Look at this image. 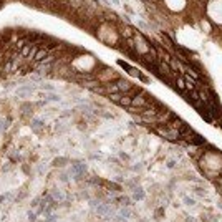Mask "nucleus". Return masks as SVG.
<instances>
[{
	"mask_svg": "<svg viewBox=\"0 0 222 222\" xmlns=\"http://www.w3.org/2000/svg\"><path fill=\"white\" fill-rule=\"evenodd\" d=\"M114 83H116V86H118V90L123 93V95H128V93H130V91L134 88V86L130 83V81H128V80H124V78H118V80L114 81Z\"/></svg>",
	"mask_w": 222,
	"mask_h": 222,
	"instance_id": "nucleus-1",
	"label": "nucleus"
},
{
	"mask_svg": "<svg viewBox=\"0 0 222 222\" xmlns=\"http://www.w3.org/2000/svg\"><path fill=\"white\" fill-rule=\"evenodd\" d=\"M86 169H88V167H86L85 162H77V164L71 166V174L75 176V179H77V181H80L81 176L86 172Z\"/></svg>",
	"mask_w": 222,
	"mask_h": 222,
	"instance_id": "nucleus-2",
	"label": "nucleus"
},
{
	"mask_svg": "<svg viewBox=\"0 0 222 222\" xmlns=\"http://www.w3.org/2000/svg\"><path fill=\"white\" fill-rule=\"evenodd\" d=\"M101 85V81L95 78V80H86V81H81V86L83 88H88V90H93V88H96V86H100Z\"/></svg>",
	"mask_w": 222,
	"mask_h": 222,
	"instance_id": "nucleus-3",
	"label": "nucleus"
},
{
	"mask_svg": "<svg viewBox=\"0 0 222 222\" xmlns=\"http://www.w3.org/2000/svg\"><path fill=\"white\" fill-rule=\"evenodd\" d=\"M46 56H48V50H46V48H38L37 53H35V56H33V60L37 63H40V61H43Z\"/></svg>",
	"mask_w": 222,
	"mask_h": 222,
	"instance_id": "nucleus-4",
	"label": "nucleus"
},
{
	"mask_svg": "<svg viewBox=\"0 0 222 222\" xmlns=\"http://www.w3.org/2000/svg\"><path fill=\"white\" fill-rule=\"evenodd\" d=\"M184 81H186V90H189V91H194L196 90V86H197V83H196V80L194 78H191L189 75H184Z\"/></svg>",
	"mask_w": 222,
	"mask_h": 222,
	"instance_id": "nucleus-5",
	"label": "nucleus"
},
{
	"mask_svg": "<svg viewBox=\"0 0 222 222\" xmlns=\"http://www.w3.org/2000/svg\"><path fill=\"white\" fill-rule=\"evenodd\" d=\"M66 3L71 10H80L85 5V0H66Z\"/></svg>",
	"mask_w": 222,
	"mask_h": 222,
	"instance_id": "nucleus-6",
	"label": "nucleus"
},
{
	"mask_svg": "<svg viewBox=\"0 0 222 222\" xmlns=\"http://www.w3.org/2000/svg\"><path fill=\"white\" fill-rule=\"evenodd\" d=\"M144 189L143 188H134L133 189V199L134 201H143L144 199Z\"/></svg>",
	"mask_w": 222,
	"mask_h": 222,
	"instance_id": "nucleus-7",
	"label": "nucleus"
},
{
	"mask_svg": "<svg viewBox=\"0 0 222 222\" xmlns=\"http://www.w3.org/2000/svg\"><path fill=\"white\" fill-rule=\"evenodd\" d=\"M32 48H33V43L23 46V48L20 50V56L22 58H30V53H32Z\"/></svg>",
	"mask_w": 222,
	"mask_h": 222,
	"instance_id": "nucleus-8",
	"label": "nucleus"
},
{
	"mask_svg": "<svg viewBox=\"0 0 222 222\" xmlns=\"http://www.w3.org/2000/svg\"><path fill=\"white\" fill-rule=\"evenodd\" d=\"M33 90H35V86H22V88L17 90V95H18V96H25V95H28V93H32Z\"/></svg>",
	"mask_w": 222,
	"mask_h": 222,
	"instance_id": "nucleus-9",
	"label": "nucleus"
},
{
	"mask_svg": "<svg viewBox=\"0 0 222 222\" xmlns=\"http://www.w3.org/2000/svg\"><path fill=\"white\" fill-rule=\"evenodd\" d=\"M51 197H53V201L56 202V201H63V199H65V196H63V192L60 191V189H53V191H51Z\"/></svg>",
	"mask_w": 222,
	"mask_h": 222,
	"instance_id": "nucleus-10",
	"label": "nucleus"
},
{
	"mask_svg": "<svg viewBox=\"0 0 222 222\" xmlns=\"http://www.w3.org/2000/svg\"><path fill=\"white\" fill-rule=\"evenodd\" d=\"M119 106H124V108H128V106H131V96L130 95H123V98L119 100Z\"/></svg>",
	"mask_w": 222,
	"mask_h": 222,
	"instance_id": "nucleus-11",
	"label": "nucleus"
},
{
	"mask_svg": "<svg viewBox=\"0 0 222 222\" xmlns=\"http://www.w3.org/2000/svg\"><path fill=\"white\" fill-rule=\"evenodd\" d=\"M43 126H45V124H43V121H42V119H33V121H32V130H33V131H37V133H38V131H42V128H43Z\"/></svg>",
	"mask_w": 222,
	"mask_h": 222,
	"instance_id": "nucleus-12",
	"label": "nucleus"
},
{
	"mask_svg": "<svg viewBox=\"0 0 222 222\" xmlns=\"http://www.w3.org/2000/svg\"><path fill=\"white\" fill-rule=\"evenodd\" d=\"M169 66H171L172 71H179V70H181V63L177 61V58H171V61H169Z\"/></svg>",
	"mask_w": 222,
	"mask_h": 222,
	"instance_id": "nucleus-13",
	"label": "nucleus"
},
{
	"mask_svg": "<svg viewBox=\"0 0 222 222\" xmlns=\"http://www.w3.org/2000/svg\"><path fill=\"white\" fill-rule=\"evenodd\" d=\"M131 209L130 207H121L119 209V215H121V217H124V219H130L131 217Z\"/></svg>",
	"mask_w": 222,
	"mask_h": 222,
	"instance_id": "nucleus-14",
	"label": "nucleus"
},
{
	"mask_svg": "<svg viewBox=\"0 0 222 222\" xmlns=\"http://www.w3.org/2000/svg\"><path fill=\"white\" fill-rule=\"evenodd\" d=\"M8 126H10V119L7 118V119H0V133H5L8 130Z\"/></svg>",
	"mask_w": 222,
	"mask_h": 222,
	"instance_id": "nucleus-15",
	"label": "nucleus"
},
{
	"mask_svg": "<svg viewBox=\"0 0 222 222\" xmlns=\"http://www.w3.org/2000/svg\"><path fill=\"white\" fill-rule=\"evenodd\" d=\"M108 98H109V101H113V103H119V100L123 98V93H111V95H108Z\"/></svg>",
	"mask_w": 222,
	"mask_h": 222,
	"instance_id": "nucleus-16",
	"label": "nucleus"
},
{
	"mask_svg": "<svg viewBox=\"0 0 222 222\" xmlns=\"http://www.w3.org/2000/svg\"><path fill=\"white\" fill-rule=\"evenodd\" d=\"M68 162V159L66 157H56V159L53 161V166H56V167H63Z\"/></svg>",
	"mask_w": 222,
	"mask_h": 222,
	"instance_id": "nucleus-17",
	"label": "nucleus"
},
{
	"mask_svg": "<svg viewBox=\"0 0 222 222\" xmlns=\"http://www.w3.org/2000/svg\"><path fill=\"white\" fill-rule=\"evenodd\" d=\"M176 85H177V90H179V91H184V90H186V81H184V78L176 77Z\"/></svg>",
	"mask_w": 222,
	"mask_h": 222,
	"instance_id": "nucleus-18",
	"label": "nucleus"
},
{
	"mask_svg": "<svg viewBox=\"0 0 222 222\" xmlns=\"http://www.w3.org/2000/svg\"><path fill=\"white\" fill-rule=\"evenodd\" d=\"M30 109H33V104L32 103H23L20 106V111H23V113H28Z\"/></svg>",
	"mask_w": 222,
	"mask_h": 222,
	"instance_id": "nucleus-19",
	"label": "nucleus"
},
{
	"mask_svg": "<svg viewBox=\"0 0 222 222\" xmlns=\"http://www.w3.org/2000/svg\"><path fill=\"white\" fill-rule=\"evenodd\" d=\"M27 219L30 220V222H37V214H35L33 211H28L27 212Z\"/></svg>",
	"mask_w": 222,
	"mask_h": 222,
	"instance_id": "nucleus-20",
	"label": "nucleus"
},
{
	"mask_svg": "<svg viewBox=\"0 0 222 222\" xmlns=\"http://www.w3.org/2000/svg\"><path fill=\"white\" fill-rule=\"evenodd\" d=\"M184 204H186V206H194L196 201L192 199V197H189V196H184Z\"/></svg>",
	"mask_w": 222,
	"mask_h": 222,
	"instance_id": "nucleus-21",
	"label": "nucleus"
},
{
	"mask_svg": "<svg viewBox=\"0 0 222 222\" xmlns=\"http://www.w3.org/2000/svg\"><path fill=\"white\" fill-rule=\"evenodd\" d=\"M45 98H48L50 101H60V100H61L60 95H48V96H45Z\"/></svg>",
	"mask_w": 222,
	"mask_h": 222,
	"instance_id": "nucleus-22",
	"label": "nucleus"
},
{
	"mask_svg": "<svg viewBox=\"0 0 222 222\" xmlns=\"http://www.w3.org/2000/svg\"><path fill=\"white\" fill-rule=\"evenodd\" d=\"M40 88L42 90H46V91H53V85H40Z\"/></svg>",
	"mask_w": 222,
	"mask_h": 222,
	"instance_id": "nucleus-23",
	"label": "nucleus"
},
{
	"mask_svg": "<svg viewBox=\"0 0 222 222\" xmlns=\"http://www.w3.org/2000/svg\"><path fill=\"white\" fill-rule=\"evenodd\" d=\"M45 222H56V215H55V214L46 215V220H45Z\"/></svg>",
	"mask_w": 222,
	"mask_h": 222,
	"instance_id": "nucleus-24",
	"label": "nucleus"
},
{
	"mask_svg": "<svg viewBox=\"0 0 222 222\" xmlns=\"http://www.w3.org/2000/svg\"><path fill=\"white\" fill-rule=\"evenodd\" d=\"M10 197H12V194H10V192H8V194H5V196H0V206H2V204H3V201L10 199Z\"/></svg>",
	"mask_w": 222,
	"mask_h": 222,
	"instance_id": "nucleus-25",
	"label": "nucleus"
},
{
	"mask_svg": "<svg viewBox=\"0 0 222 222\" xmlns=\"http://www.w3.org/2000/svg\"><path fill=\"white\" fill-rule=\"evenodd\" d=\"M40 201H42V197H35V199L32 201V207H37Z\"/></svg>",
	"mask_w": 222,
	"mask_h": 222,
	"instance_id": "nucleus-26",
	"label": "nucleus"
},
{
	"mask_svg": "<svg viewBox=\"0 0 222 222\" xmlns=\"http://www.w3.org/2000/svg\"><path fill=\"white\" fill-rule=\"evenodd\" d=\"M196 192L199 196H206V189H202V188H196Z\"/></svg>",
	"mask_w": 222,
	"mask_h": 222,
	"instance_id": "nucleus-27",
	"label": "nucleus"
},
{
	"mask_svg": "<svg viewBox=\"0 0 222 222\" xmlns=\"http://www.w3.org/2000/svg\"><path fill=\"white\" fill-rule=\"evenodd\" d=\"M114 222H126V219L121 217V215L118 214V215H114Z\"/></svg>",
	"mask_w": 222,
	"mask_h": 222,
	"instance_id": "nucleus-28",
	"label": "nucleus"
},
{
	"mask_svg": "<svg viewBox=\"0 0 222 222\" xmlns=\"http://www.w3.org/2000/svg\"><path fill=\"white\" fill-rule=\"evenodd\" d=\"M138 78H139V80H141V81H144V83H148V81H149V78H146V77H144V75H143V73H141V75H139V77H138Z\"/></svg>",
	"mask_w": 222,
	"mask_h": 222,
	"instance_id": "nucleus-29",
	"label": "nucleus"
},
{
	"mask_svg": "<svg viewBox=\"0 0 222 222\" xmlns=\"http://www.w3.org/2000/svg\"><path fill=\"white\" fill-rule=\"evenodd\" d=\"M174 166H176V161H167V167L169 169H172Z\"/></svg>",
	"mask_w": 222,
	"mask_h": 222,
	"instance_id": "nucleus-30",
	"label": "nucleus"
},
{
	"mask_svg": "<svg viewBox=\"0 0 222 222\" xmlns=\"http://www.w3.org/2000/svg\"><path fill=\"white\" fill-rule=\"evenodd\" d=\"M121 202L124 204V206H130V199H128V197H123V199H121Z\"/></svg>",
	"mask_w": 222,
	"mask_h": 222,
	"instance_id": "nucleus-31",
	"label": "nucleus"
},
{
	"mask_svg": "<svg viewBox=\"0 0 222 222\" xmlns=\"http://www.w3.org/2000/svg\"><path fill=\"white\" fill-rule=\"evenodd\" d=\"M186 222H197V219H194V217H188V219H186Z\"/></svg>",
	"mask_w": 222,
	"mask_h": 222,
	"instance_id": "nucleus-32",
	"label": "nucleus"
},
{
	"mask_svg": "<svg viewBox=\"0 0 222 222\" xmlns=\"http://www.w3.org/2000/svg\"><path fill=\"white\" fill-rule=\"evenodd\" d=\"M119 156L123 157V159H128V154H124V153H119Z\"/></svg>",
	"mask_w": 222,
	"mask_h": 222,
	"instance_id": "nucleus-33",
	"label": "nucleus"
},
{
	"mask_svg": "<svg viewBox=\"0 0 222 222\" xmlns=\"http://www.w3.org/2000/svg\"><path fill=\"white\" fill-rule=\"evenodd\" d=\"M217 121H219V124H220V126H222V116H220V118H219V119H217Z\"/></svg>",
	"mask_w": 222,
	"mask_h": 222,
	"instance_id": "nucleus-34",
	"label": "nucleus"
},
{
	"mask_svg": "<svg viewBox=\"0 0 222 222\" xmlns=\"http://www.w3.org/2000/svg\"><path fill=\"white\" fill-rule=\"evenodd\" d=\"M113 3H116V5H118V3H119V0H113Z\"/></svg>",
	"mask_w": 222,
	"mask_h": 222,
	"instance_id": "nucleus-35",
	"label": "nucleus"
},
{
	"mask_svg": "<svg viewBox=\"0 0 222 222\" xmlns=\"http://www.w3.org/2000/svg\"><path fill=\"white\" fill-rule=\"evenodd\" d=\"M3 77V71H2V70H0V78H2Z\"/></svg>",
	"mask_w": 222,
	"mask_h": 222,
	"instance_id": "nucleus-36",
	"label": "nucleus"
},
{
	"mask_svg": "<svg viewBox=\"0 0 222 222\" xmlns=\"http://www.w3.org/2000/svg\"><path fill=\"white\" fill-rule=\"evenodd\" d=\"M42 2H51V0H42Z\"/></svg>",
	"mask_w": 222,
	"mask_h": 222,
	"instance_id": "nucleus-37",
	"label": "nucleus"
}]
</instances>
